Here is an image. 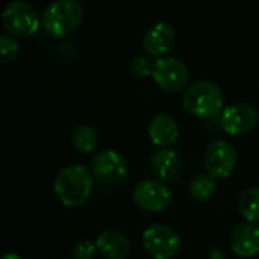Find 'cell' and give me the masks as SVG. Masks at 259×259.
Wrapping results in <instances>:
<instances>
[{
	"label": "cell",
	"mask_w": 259,
	"mask_h": 259,
	"mask_svg": "<svg viewBox=\"0 0 259 259\" xmlns=\"http://www.w3.org/2000/svg\"><path fill=\"white\" fill-rule=\"evenodd\" d=\"M94 187V175L85 165L73 164L61 168L55 178L53 190L58 200L67 206L74 208L83 205Z\"/></svg>",
	"instance_id": "1"
},
{
	"label": "cell",
	"mask_w": 259,
	"mask_h": 259,
	"mask_svg": "<svg viewBox=\"0 0 259 259\" xmlns=\"http://www.w3.org/2000/svg\"><path fill=\"white\" fill-rule=\"evenodd\" d=\"M184 108L200 118H215L225 109L223 91L211 80H197L188 85L182 96Z\"/></svg>",
	"instance_id": "2"
},
{
	"label": "cell",
	"mask_w": 259,
	"mask_h": 259,
	"mask_svg": "<svg viewBox=\"0 0 259 259\" xmlns=\"http://www.w3.org/2000/svg\"><path fill=\"white\" fill-rule=\"evenodd\" d=\"M82 20L83 8L76 0H55L41 14V26L53 38L71 33L79 27Z\"/></svg>",
	"instance_id": "3"
},
{
	"label": "cell",
	"mask_w": 259,
	"mask_h": 259,
	"mask_svg": "<svg viewBox=\"0 0 259 259\" xmlns=\"http://www.w3.org/2000/svg\"><path fill=\"white\" fill-rule=\"evenodd\" d=\"M2 21L6 32L15 38H30L41 26L36 9L23 0L9 2L2 12Z\"/></svg>",
	"instance_id": "4"
},
{
	"label": "cell",
	"mask_w": 259,
	"mask_h": 259,
	"mask_svg": "<svg viewBox=\"0 0 259 259\" xmlns=\"http://www.w3.org/2000/svg\"><path fill=\"white\" fill-rule=\"evenodd\" d=\"M143 246L152 259H175L181 252L182 243L171 228L156 223L143 232Z\"/></svg>",
	"instance_id": "5"
},
{
	"label": "cell",
	"mask_w": 259,
	"mask_h": 259,
	"mask_svg": "<svg viewBox=\"0 0 259 259\" xmlns=\"http://www.w3.org/2000/svg\"><path fill=\"white\" fill-rule=\"evenodd\" d=\"M152 77L159 88L170 93H178L187 87L190 73L187 65L178 58L162 56L153 62Z\"/></svg>",
	"instance_id": "6"
},
{
	"label": "cell",
	"mask_w": 259,
	"mask_h": 259,
	"mask_svg": "<svg viewBox=\"0 0 259 259\" xmlns=\"http://www.w3.org/2000/svg\"><path fill=\"white\" fill-rule=\"evenodd\" d=\"M135 205L146 212H162L171 203L168 187L158 179H146L135 185L132 193Z\"/></svg>",
	"instance_id": "7"
},
{
	"label": "cell",
	"mask_w": 259,
	"mask_h": 259,
	"mask_svg": "<svg viewBox=\"0 0 259 259\" xmlns=\"http://www.w3.org/2000/svg\"><path fill=\"white\" fill-rule=\"evenodd\" d=\"M91 171L97 181L106 185H115L126 179L129 167L126 159L118 152L106 149L97 152L93 156Z\"/></svg>",
	"instance_id": "8"
},
{
	"label": "cell",
	"mask_w": 259,
	"mask_h": 259,
	"mask_svg": "<svg viewBox=\"0 0 259 259\" xmlns=\"http://www.w3.org/2000/svg\"><path fill=\"white\" fill-rule=\"evenodd\" d=\"M203 165L206 173L215 179H225L232 175L237 167V152L228 141L211 143L203 155Z\"/></svg>",
	"instance_id": "9"
},
{
	"label": "cell",
	"mask_w": 259,
	"mask_h": 259,
	"mask_svg": "<svg viewBox=\"0 0 259 259\" xmlns=\"http://www.w3.org/2000/svg\"><path fill=\"white\" fill-rule=\"evenodd\" d=\"M258 112L247 103H234L226 106L219 115L220 127L229 135L249 134L258 124Z\"/></svg>",
	"instance_id": "10"
},
{
	"label": "cell",
	"mask_w": 259,
	"mask_h": 259,
	"mask_svg": "<svg viewBox=\"0 0 259 259\" xmlns=\"http://www.w3.org/2000/svg\"><path fill=\"white\" fill-rule=\"evenodd\" d=\"M176 41V30L170 23L159 21L153 24L143 38V49L150 55L161 58L168 53Z\"/></svg>",
	"instance_id": "11"
},
{
	"label": "cell",
	"mask_w": 259,
	"mask_h": 259,
	"mask_svg": "<svg viewBox=\"0 0 259 259\" xmlns=\"http://www.w3.org/2000/svg\"><path fill=\"white\" fill-rule=\"evenodd\" d=\"M150 168L161 181L173 182L181 176L182 158L176 149L161 147L150 156Z\"/></svg>",
	"instance_id": "12"
},
{
	"label": "cell",
	"mask_w": 259,
	"mask_h": 259,
	"mask_svg": "<svg viewBox=\"0 0 259 259\" xmlns=\"http://www.w3.org/2000/svg\"><path fill=\"white\" fill-rule=\"evenodd\" d=\"M231 249L240 258H252L259 253V225L253 222L238 225L231 235Z\"/></svg>",
	"instance_id": "13"
},
{
	"label": "cell",
	"mask_w": 259,
	"mask_h": 259,
	"mask_svg": "<svg viewBox=\"0 0 259 259\" xmlns=\"http://www.w3.org/2000/svg\"><path fill=\"white\" fill-rule=\"evenodd\" d=\"M150 141L158 147H170L179 138V124L170 114L155 115L147 127Z\"/></svg>",
	"instance_id": "14"
},
{
	"label": "cell",
	"mask_w": 259,
	"mask_h": 259,
	"mask_svg": "<svg viewBox=\"0 0 259 259\" xmlns=\"http://www.w3.org/2000/svg\"><path fill=\"white\" fill-rule=\"evenodd\" d=\"M94 243L105 259H124L131 253V241L118 231H103Z\"/></svg>",
	"instance_id": "15"
},
{
	"label": "cell",
	"mask_w": 259,
	"mask_h": 259,
	"mask_svg": "<svg viewBox=\"0 0 259 259\" xmlns=\"http://www.w3.org/2000/svg\"><path fill=\"white\" fill-rule=\"evenodd\" d=\"M190 194L199 202H206L209 200L215 191H217V182L215 178L211 176L209 173H199L190 181Z\"/></svg>",
	"instance_id": "16"
},
{
	"label": "cell",
	"mask_w": 259,
	"mask_h": 259,
	"mask_svg": "<svg viewBox=\"0 0 259 259\" xmlns=\"http://www.w3.org/2000/svg\"><path fill=\"white\" fill-rule=\"evenodd\" d=\"M99 137L94 127L88 124H80L71 132V144L82 153H91L97 149Z\"/></svg>",
	"instance_id": "17"
},
{
	"label": "cell",
	"mask_w": 259,
	"mask_h": 259,
	"mask_svg": "<svg viewBox=\"0 0 259 259\" xmlns=\"http://www.w3.org/2000/svg\"><path fill=\"white\" fill-rule=\"evenodd\" d=\"M238 209L247 222H259V188H246L238 199Z\"/></svg>",
	"instance_id": "18"
},
{
	"label": "cell",
	"mask_w": 259,
	"mask_h": 259,
	"mask_svg": "<svg viewBox=\"0 0 259 259\" xmlns=\"http://www.w3.org/2000/svg\"><path fill=\"white\" fill-rule=\"evenodd\" d=\"M20 46L15 41V38L12 35H6L3 33L0 36V55H2V64H9L12 62L17 55H18Z\"/></svg>",
	"instance_id": "19"
},
{
	"label": "cell",
	"mask_w": 259,
	"mask_h": 259,
	"mask_svg": "<svg viewBox=\"0 0 259 259\" xmlns=\"http://www.w3.org/2000/svg\"><path fill=\"white\" fill-rule=\"evenodd\" d=\"M129 70L137 77H149L153 73V62L146 56H137L129 62Z\"/></svg>",
	"instance_id": "20"
},
{
	"label": "cell",
	"mask_w": 259,
	"mask_h": 259,
	"mask_svg": "<svg viewBox=\"0 0 259 259\" xmlns=\"http://www.w3.org/2000/svg\"><path fill=\"white\" fill-rule=\"evenodd\" d=\"M97 253V246L93 241L83 240L73 247V259H94Z\"/></svg>",
	"instance_id": "21"
},
{
	"label": "cell",
	"mask_w": 259,
	"mask_h": 259,
	"mask_svg": "<svg viewBox=\"0 0 259 259\" xmlns=\"http://www.w3.org/2000/svg\"><path fill=\"white\" fill-rule=\"evenodd\" d=\"M209 259H226V256H225V253H223L222 249L214 247V249H211V252H209Z\"/></svg>",
	"instance_id": "22"
},
{
	"label": "cell",
	"mask_w": 259,
	"mask_h": 259,
	"mask_svg": "<svg viewBox=\"0 0 259 259\" xmlns=\"http://www.w3.org/2000/svg\"><path fill=\"white\" fill-rule=\"evenodd\" d=\"M2 259H20V256L17 253H5Z\"/></svg>",
	"instance_id": "23"
}]
</instances>
